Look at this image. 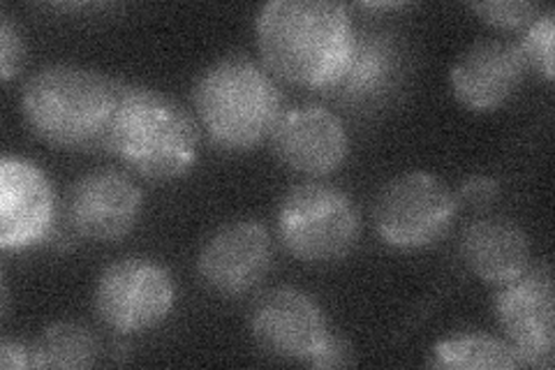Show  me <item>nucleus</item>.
I'll list each match as a JSON object with an SVG mask.
<instances>
[{
  "instance_id": "f257e3e1",
  "label": "nucleus",
  "mask_w": 555,
  "mask_h": 370,
  "mask_svg": "<svg viewBox=\"0 0 555 370\" xmlns=\"http://www.w3.org/2000/svg\"><path fill=\"white\" fill-rule=\"evenodd\" d=\"M350 10L334 0H271L257 16V47L271 75L332 88L350 59Z\"/></svg>"
},
{
  "instance_id": "f03ea898",
  "label": "nucleus",
  "mask_w": 555,
  "mask_h": 370,
  "mask_svg": "<svg viewBox=\"0 0 555 370\" xmlns=\"http://www.w3.org/2000/svg\"><path fill=\"white\" fill-rule=\"evenodd\" d=\"M118 95L120 81L91 67L56 63L26 81L22 110L30 130L51 146L107 149Z\"/></svg>"
},
{
  "instance_id": "7ed1b4c3",
  "label": "nucleus",
  "mask_w": 555,
  "mask_h": 370,
  "mask_svg": "<svg viewBox=\"0 0 555 370\" xmlns=\"http://www.w3.org/2000/svg\"><path fill=\"white\" fill-rule=\"evenodd\" d=\"M107 149L144 179H179L197 161L199 126L167 93L120 81Z\"/></svg>"
},
{
  "instance_id": "20e7f679",
  "label": "nucleus",
  "mask_w": 555,
  "mask_h": 370,
  "mask_svg": "<svg viewBox=\"0 0 555 370\" xmlns=\"http://www.w3.org/2000/svg\"><path fill=\"white\" fill-rule=\"evenodd\" d=\"M193 102L206 135L228 151H248L271 137L285 98L267 67L246 54L222 56L199 75Z\"/></svg>"
},
{
  "instance_id": "39448f33",
  "label": "nucleus",
  "mask_w": 555,
  "mask_h": 370,
  "mask_svg": "<svg viewBox=\"0 0 555 370\" xmlns=\"http://www.w3.org/2000/svg\"><path fill=\"white\" fill-rule=\"evenodd\" d=\"M285 248L308 264H332L354 251L361 216L350 195L328 183L292 188L278 210Z\"/></svg>"
},
{
  "instance_id": "423d86ee",
  "label": "nucleus",
  "mask_w": 555,
  "mask_h": 370,
  "mask_svg": "<svg viewBox=\"0 0 555 370\" xmlns=\"http://www.w3.org/2000/svg\"><path fill=\"white\" fill-rule=\"evenodd\" d=\"M456 210V195L440 179L426 171H408L379 190L375 229L393 248L422 251L449 232Z\"/></svg>"
},
{
  "instance_id": "0eeeda50",
  "label": "nucleus",
  "mask_w": 555,
  "mask_h": 370,
  "mask_svg": "<svg viewBox=\"0 0 555 370\" xmlns=\"http://www.w3.org/2000/svg\"><path fill=\"white\" fill-rule=\"evenodd\" d=\"M177 288L165 267L144 257H126L109 264L95 285V312L118 333H139L165 322Z\"/></svg>"
},
{
  "instance_id": "6e6552de",
  "label": "nucleus",
  "mask_w": 555,
  "mask_h": 370,
  "mask_svg": "<svg viewBox=\"0 0 555 370\" xmlns=\"http://www.w3.org/2000/svg\"><path fill=\"white\" fill-rule=\"evenodd\" d=\"M495 315L528 368H551L555 347L553 276L546 264L528 267L518 278L500 285Z\"/></svg>"
},
{
  "instance_id": "1a4fd4ad",
  "label": "nucleus",
  "mask_w": 555,
  "mask_h": 370,
  "mask_svg": "<svg viewBox=\"0 0 555 370\" xmlns=\"http://www.w3.org/2000/svg\"><path fill=\"white\" fill-rule=\"evenodd\" d=\"M250 331L269 355L306 366L332 333L315 298L294 288H275L259 296L250 312Z\"/></svg>"
},
{
  "instance_id": "9d476101",
  "label": "nucleus",
  "mask_w": 555,
  "mask_h": 370,
  "mask_svg": "<svg viewBox=\"0 0 555 370\" xmlns=\"http://www.w3.org/2000/svg\"><path fill=\"white\" fill-rule=\"evenodd\" d=\"M273 241L257 220H234L208 237L197 259L199 278L222 296L253 292L269 273Z\"/></svg>"
},
{
  "instance_id": "9b49d317",
  "label": "nucleus",
  "mask_w": 555,
  "mask_h": 370,
  "mask_svg": "<svg viewBox=\"0 0 555 370\" xmlns=\"http://www.w3.org/2000/svg\"><path fill=\"white\" fill-rule=\"evenodd\" d=\"M65 214L79 237L118 241L132 232L142 214V190L124 171L98 169L69 188Z\"/></svg>"
},
{
  "instance_id": "f8f14e48",
  "label": "nucleus",
  "mask_w": 555,
  "mask_h": 370,
  "mask_svg": "<svg viewBox=\"0 0 555 370\" xmlns=\"http://www.w3.org/2000/svg\"><path fill=\"white\" fill-rule=\"evenodd\" d=\"M271 144L285 167L306 176L336 171L350 151L343 120L322 104L285 110L271 132Z\"/></svg>"
},
{
  "instance_id": "ddd939ff",
  "label": "nucleus",
  "mask_w": 555,
  "mask_h": 370,
  "mask_svg": "<svg viewBox=\"0 0 555 370\" xmlns=\"http://www.w3.org/2000/svg\"><path fill=\"white\" fill-rule=\"evenodd\" d=\"M56 202L44 171L24 157L0 163V245L5 251L47 239L54 229Z\"/></svg>"
},
{
  "instance_id": "4468645a",
  "label": "nucleus",
  "mask_w": 555,
  "mask_h": 370,
  "mask_svg": "<svg viewBox=\"0 0 555 370\" xmlns=\"http://www.w3.org/2000/svg\"><path fill=\"white\" fill-rule=\"evenodd\" d=\"M526 73L528 63L518 42L481 40L451 67V88L467 110L491 112L518 91Z\"/></svg>"
},
{
  "instance_id": "2eb2a0df",
  "label": "nucleus",
  "mask_w": 555,
  "mask_h": 370,
  "mask_svg": "<svg viewBox=\"0 0 555 370\" xmlns=\"http://www.w3.org/2000/svg\"><path fill=\"white\" fill-rule=\"evenodd\" d=\"M461 255L477 278L505 285L530 267V241L509 218H479L463 229Z\"/></svg>"
},
{
  "instance_id": "dca6fc26",
  "label": "nucleus",
  "mask_w": 555,
  "mask_h": 370,
  "mask_svg": "<svg viewBox=\"0 0 555 370\" xmlns=\"http://www.w3.org/2000/svg\"><path fill=\"white\" fill-rule=\"evenodd\" d=\"M401 75V51L382 30H354L350 59L326 93L345 104H369L385 95Z\"/></svg>"
},
{
  "instance_id": "f3484780",
  "label": "nucleus",
  "mask_w": 555,
  "mask_h": 370,
  "mask_svg": "<svg viewBox=\"0 0 555 370\" xmlns=\"http://www.w3.org/2000/svg\"><path fill=\"white\" fill-rule=\"evenodd\" d=\"M30 368H91L98 359V339L75 322L47 327L30 345Z\"/></svg>"
},
{
  "instance_id": "a211bd4d",
  "label": "nucleus",
  "mask_w": 555,
  "mask_h": 370,
  "mask_svg": "<svg viewBox=\"0 0 555 370\" xmlns=\"http://www.w3.org/2000/svg\"><path fill=\"white\" fill-rule=\"evenodd\" d=\"M436 363L442 368L470 370H509L524 368L518 352L500 339L486 333H461L436 345Z\"/></svg>"
},
{
  "instance_id": "6ab92c4d",
  "label": "nucleus",
  "mask_w": 555,
  "mask_h": 370,
  "mask_svg": "<svg viewBox=\"0 0 555 370\" xmlns=\"http://www.w3.org/2000/svg\"><path fill=\"white\" fill-rule=\"evenodd\" d=\"M553 40H555V14L542 12L537 20L526 28V38L518 42L520 51H524L528 67L537 69L544 75V79H553Z\"/></svg>"
},
{
  "instance_id": "aec40b11",
  "label": "nucleus",
  "mask_w": 555,
  "mask_h": 370,
  "mask_svg": "<svg viewBox=\"0 0 555 370\" xmlns=\"http://www.w3.org/2000/svg\"><path fill=\"white\" fill-rule=\"evenodd\" d=\"M486 24L505 30L528 28L537 16L542 14V8L537 3H526V0H491V3H470Z\"/></svg>"
},
{
  "instance_id": "412c9836",
  "label": "nucleus",
  "mask_w": 555,
  "mask_h": 370,
  "mask_svg": "<svg viewBox=\"0 0 555 370\" xmlns=\"http://www.w3.org/2000/svg\"><path fill=\"white\" fill-rule=\"evenodd\" d=\"M26 59V42L24 35L12 22V16L3 14L0 20V69H3V79L10 81L16 73H20Z\"/></svg>"
},
{
  "instance_id": "4be33fe9",
  "label": "nucleus",
  "mask_w": 555,
  "mask_h": 370,
  "mask_svg": "<svg viewBox=\"0 0 555 370\" xmlns=\"http://www.w3.org/2000/svg\"><path fill=\"white\" fill-rule=\"evenodd\" d=\"M498 190L500 186L495 179H491V176H470V179L463 181L456 200H463L465 204L481 208V206H489L498 197Z\"/></svg>"
},
{
  "instance_id": "5701e85b",
  "label": "nucleus",
  "mask_w": 555,
  "mask_h": 370,
  "mask_svg": "<svg viewBox=\"0 0 555 370\" xmlns=\"http://www.w3.org/2000/svg\"><path fill=\"white\" fill-rule=\"evenodd\" d=\"M352 363V347L347 345L336 333H328V339L320 347V352L308 366L312 368H338Z\"/></svg>"
},
{
  "instance_id": "b1692460",
  "label": "nucleus",
  "mask_w": 555,
  "mask_h": 370,
  "mask_svg": "<svg viewBox=\"0 0 555 370\" xmlns=\"http://www.w3.org/2000/svg\"><path fill=\"white\" fill-rule=\"evenodd\" d=\"M0 366H3L5 370L30 368V349H28V345H24L20 341L5 339L3 345H0Z\"/></svg>"
}]
</instances>
